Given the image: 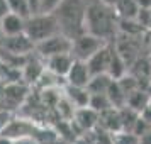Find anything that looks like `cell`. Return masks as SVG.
I'll use <instances>...</instances> for the list:
<instances>
[{"mask_svg": "<svg viewBox=\"0 0 151 144\" xmlns=\"http://www.w3.org/2000/svg\"><path fill=\"white\" fill-rule=\"evenodd\" d=\"M85 31L110 42L117 32V15L114 9L92 0L85 5Z\"/></svg>", "mask_w": 151, "mask_h": 144, "instance_id": "cell-1", "label": "cell"}, {"mask_svg": "<svg viewBox=\"0 0 151 144\" xmlns=\"http://www.w3.org/2000/svg\"><path fill=\"white\" fill-rule=\"evenodd\" d=\"M85 0H63L53 15L60 26V32L68 37L85 32Z\"/></svg>", "mask_w": 151, "mask_h": 144, "instance_id": "cell-2", "label": "cell"}, {"mask_svg": "<svg viewBox=\"0 0 151 144\" xmlns=\"http://www.w3.org/2000/svg\"><path fill=\"white\" fill-rule=\"evenodd\" d=\"M24 32L32 39L34 44H37L42 39L60 32V26H58L53 14L37 12V14H31L26 19V31Z\"/></svg>", "mask_w": 151, "mask_h": 144, "instance_id": "cell-3", "label": "cell"}, {"mask_svg": "<svg viewBox=\"0 0 151 144\" xmlns=\"http://www.w3.org/2000/svg\"><path fill=\"white\" fill-rule=\"evenodd\" d=\"M105 44L109 42L99 37V36H93L90 32H82V34L75 36L71 39V54L75 59H82V61H87L92 54H95L100 48H104Z\"/></svg>", "mask_w": 151, "mask_h": 144, "instance_id": "cell-4", "label": "cell"}, {"mask_svg": "<svg viewBox=\"0 0 151 144\" xmlns=\"http://www.w3.org/2000/svg\"><path fill=\"white\" fill-rule=\"evenodd\" d=\"M34 51L42 59L55 54H61V53H71V37L65 36L63 32H56L37 42Z\"/></svg>", "mask_w": 151, "mask_h": 144, "instance_id": "cell-5", "label": "cell"}, {"mask_svg": "<svg viewBox=\"0 0 151 144\" xmlns=\"http://www.w3.org/2000/svg\"><path fill=\"white\" fill-rule=\"evenodd\" d=\"M0 48H4L5 53H9V54L26 56V54L34 53L36 44L32 42V39L24 32V34H17V36H5Z\"/></svg>", "mask_w": 151, "mask_h": 144, "instance_id": "cell-6", "label": "cell"}, {"mask_svg": "<svg viewBox=\"0 0 151 144\" xmlns=\"http://www.w3.org/2000/svg\"><path fill=\"white\" fill-rule=\"evenodd\" d=\"M90 78H92V73H90L88 66H87V61H82V59H73L68 73L65 76L68 85H71V87H85V88L88 85Z\"/></svg>", "mask_w": 151, "mask_h": 144, "instance_id": "cell-7", "label": "cell"}, {"mask_svg": "<svg viewBox=\"0 0 151 144\" xmlns=\"http://www.w3.org/2000/svg\"><path fill=\"white\" fill-rule=\"evenodd\" d=\"M73 54L71 53H61V54H55V56H49L44 59V64H46V69H48L51 75L55 76H61L65 78L66 73H68L70 66L73 63Z\"/></svg>", "mask_w": 151, "mask_h": 144, "instance_id": "cell-8", "label": "cell"}, {"mask_svg": "<svg viewBox=\"0 0 151 144\" xmlns=\"http://www.w3.org/2000/svg\"><path fill=\"white\" fill-rule=\"evenodd\" d=\"M110 49H112V44H105L104 48H100L95 54H92L87 59V66H88L90 73L92 75H102V73H107V68H109V59H110Z\"/></svg>", "mask_w": 151, "mask_h": 144, "instance_id": "cell-9", "label": "cell"}, {"mask_svg": "<svg viewBox=\"0 0 151 144\" xmlns=\"http://www.w3.org/2000/svg\"><path fill=\"white\" fill-rule=\"evenodd\" d=\"M0 27H2L4 36L24 34V31H26V19L14 14V12H7L0 19Z\"/></svg>", "mask_w": 151, "mask_h": 144, "instance_id": "cell-10", "label": "cell"}, {"mask_svg": "<svg viewBox=\"0 0 151 144\" xmlns=\"http://www.w3.org/2000/svg\"><path fill=\"white\" fill-rule=\"evenodd\" d=\"M127 73V64L122 59V56L117 53V49L112 46L110 49V59H109V68H107V75L112 80H119Z\"/></svg>", "mask_w": 151, "mask_h": 144, "instance_id": "cell-11", "label": "cell"}, {"mask_svg": "<svg viewBox=\"0 0 151 144\" xmlns=\"http://www.w3.org/2000/svg\"><path fill=\"white\" fill-rule=\"evenodd\" d=\"M105 130H109L110 134L112 132H117L121 130V119H119V110L116 107H110V109L104 110L99 114V122Z\"/></svg>", "mask_w": 151, "mask_h": 144, "instance_id": "cell-12", "label": "cell"}, {"mask_svg": "<svg viewBox=\"0 0 151 144\" xmlns=\"http://www.w3.org/2000/svg\"><path fill=\"white\" fill-rule=\"evenodd\" d=\"M73 119L82 129H92L99 122V114L87 105V107H78L75 110V114H73Z\"/></svg>", "mask_w": 151, "mask_h": 144, "instance_id": "cell-13", "label": "cell"}, {"mask_svg": "<svg viewBox=\"0 0 151 144\" xmlns=\"http://www.w3.org/2000/svg\"><path fill=\"white\" fill-rule=\"evenodd\" d=\"M150 100H151V97L148 95L144 90H141V87H137V88H134L129 95L126 97V105L141 114V112L148 107Z\"/></svg>", "mask_w": 151, "mask_h": 144, "instance_id": "cell-14", "label": "cell"}, {"mask_svg": "<svg viewBox=\"0 0 151 144\" xmlns=\"http://www.w3.org/2000/svg\"><path fill=\"white\" fill-rule=\"evenodd\" d=\"M114 12H116L117 19L131 21V19H136L137 12H139V5L136 0H119L114 5Z\"/></svg>", "mask_w": 151, "mask_h": 144, "instance_id": "cell-15", "label": "cell"}, {"mask_svg": "<svg viewBox=\"0 0 151 144\" xmlns=\"http://www.w3.org/2000/svg\"><path fill=\"white\" fill-rule=\"evenodd\" d=\"M66 98L75 105L76 109L78 107H87L90 98V92L85 87H71V85H68L66 87Z\"/></svg>", "mask_w": 151, "mask_h": 144, "instance_id": "cell-16", "label": "cell"}, {"mask_svg": "<svg viewBox=\"0 0 151 144\" xmlns=\"http://www.w3.org/2000/svg\"><path fill=\"white\" fill-rule=\"evenodd\" d=\"M110 83H112V78H110L107 73L92 75L88 85H87V90H88L90 93H107Z\"/></svg>", "mask_w": 151, "mask_h": 144, "instance_id": "cell-17", "label": "cell"}, {"mask_svg": "<svg viewBox=\"0 0 151 144\" xmlns=\"http://www.w3.org/2000/svg\"><path fill=\"white\" fill-rule=\"evenodd\" d=\"M88 107L93 109L97 114H100L104 110H107L112 107L109 97L107 93H90V98H88Z\"/></svg>", "mask_w": 151, "mask_h": 144, "instance_id": "cell-18", "label": "cell"}, {"mask_svg": "<svg viewBox=\"0 0 151 144\" xmlns=\"http://www.w3.org/2000/svg\"><path fill=\"white\" fill-rule=\"evenodd\" d=\"M5 2H7L9 12H14V14L24 17V19H27L29 15L32 14L27 0H5Z\"/></svg>", "mask_w": 151, "mask_h": 144, "instance_id": "cell-19", "label": "cell"}, {"mask_svg": "<svg viewBox=\"0 0 151 144\" xmlns=\"http://www.w3.org/2000/svg\"><path fill=\"white\" fill-rule=\"evenodd\" d=\"M112 144H139V137L131 130L112 132Z\"/></svg>", "mask_w": 151, "mask_h": 144, "instance_id": "cell-20", "label": "cell"}, {"mask_svg": "<svg viewBox=\"0 0 151 144\" xmlns=\"http://www.w3.org/2000/svg\"><path fill=\"white\" fill-rule=\"evenodd\" d=\"M61 2H63V0H39V12L53 14Z\"/></svg>", "mask_w": 151, "mask_h": 144, "instance_id": "cell-21", "label": "cell"}, {"mask_svg": "<svg viewBox=\"0 0 151 144\" xmlns=\"http://www.w3.org/2000/svg\"><path fill=\"white\" fill-rule=\"evenodd\" d=\"M139 144H151V127L139 136Z\"/></svg>", "mask_w": 151, "mask_h": 144, "instance_id": "cell-22", "label": "cell"}, {"mask_svg": "<svg viewBox=\"0 0 151 144\" xmlns=\"http://www.w3.org/2000/svg\"><path fill=\"white\" fill-rule=\"evenodd\" d=\"M29 7H31V12L32 14H37L39 12V0H27Z\"/></svg>", "mask_w": 151, "mask_h": 144, "instance_id": "cell-23", "label": "cell"}, {"mask_svg": "<svg viewBox=\"0 0 151 144\" xmlns=\"http://www.w3.org/2000/svg\"><path fill=\"white\" fill-rule=\"evenodd\" d=\"M9 12V7H7V2L5 0H0V19Z\"/></svg>", "mask_w": 151, "mask_h": 144, "instance_id": "cell-24", "label": "cell"}, {"mask_svg": "<svg viewBox=\"0 0 151 144\" xmlns=\"http://www.w3.org/2000/svg\"><path fill=\"white\" fill-rule=\"evenodd\" d=\"M139 9H151V0H136Z\"/></svg>", "mask_w": 151, "mask_h": 144, "instance_id": "cell-25", "label": "cell"}, {"mask_svg": "<svg viewBox=\"0 0 151 144\" xmlns=\"http://www.w3.org/2000/svg\"><path fill=\"white\" fill-rule=\"evenodd\" d=\"M97 2H100V4H104V5H109V7L114 9V5H116L119 0H97Z\"/></svg>", "mask_w": 151, "mask_h": 144, "instance_id": "cell-26", "label": "cell"}, {"mask_svg": "<svg viewBox=\"0 0 151 144\" xmlns=\"http://www.w3.org/2000/svg\"><path fill=\"white\" fill-rule=\"evenodd\" d=\"M4 37H5V36H4V32H2V27H0V46H2V41H4Z\"/></svg>", "mask_w": 151, "mask_h": 144, "instance_id": "cell-27", "label": "cell"}, {"mask_svg": "<svg viewBox=\"0 0 151 144\" xmlns=\"http://www.w3.org/2000/svg\"><path fill=\"white\" fill-rule=\"evenodd\" d=\"M146 31H151V14H150V21H148V27H146Z\"/></svg>", "mask_w": 151, "mask_h": 144, "instance_id": "cell-28", "label": "cell"}]
</instances>
